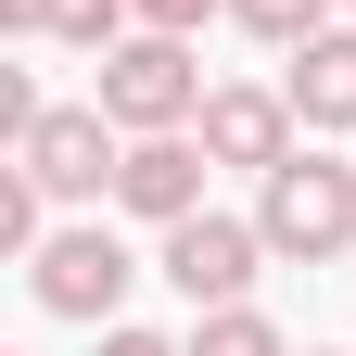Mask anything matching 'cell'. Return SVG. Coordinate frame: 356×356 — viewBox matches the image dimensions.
<instances>
[{
    "label": "cell",
    "instance_id": "obj_1",
    "mask_svg": "<svg viewBox=\"0 0 356 356\" xmlns=\"http://www.w3.org/2000/svg\"><path fill=\"white\" fill-rule=\"evenodd\" d=\"M254 229H267V254H280V267H331V254H356V165L318 153V140H293L280 165L254 178Z\"/></svg>",
    "mask_w": 356,
    "mask_h": 356
},
{
    "label": "cell",
    "instance_id": "obj_2",
    "mask_svg": "<svg viewBox=\"0 0 356 356\" xmlns=\"http://www.w3.org/2000/svg\"><path fill=\"white\" fill-rule=\"evenodd\" d=\"M89 102H102L127 140H140V127H191V115H204V64H191V38L127 26L115 51H102V76H89Z\"/></svg>",
    "mask_w": 356,
    "mask_h": 356
},
{
    "label": "cell",
    "instance_id": "obj_3",
    "mask_svg": "<svg viewBox=\"0 0 356 356\" xmlns=\"http://www.w3.org/2000/svg\"><path fill=\"white\" fill-rule=\"evenodd\" d=\"M127 280H140V254H127L102 216H76V229H51V242L26 254V293H38V318H76V331H115Z\"/></svg>",
    "mask_w": 356,
    "mask_h": 356
},
{
    "label": "cell",
    "instance_id": "obj_4",
    "mask_svg": "<svg viewBox=\"0 0 356 356\" xmlns=\"http://www.w3.org/2000/svg\"><path fill=\"white\" fill-rule=\"evenodd\" d=\"M13 165H26L51 204H115L127 127H115L102 102H38V115H26V140H13Z\"/></svg>",
    "mask_w": 356,
    "mask_h": 356
},
{
    "label": "cell",
    "instance_id": "obj_5",
    "mask_svg": "<svg viewBox=\"0 0 356 356\" xmlns=\"http://www.w3.org/2000/svg\"><path fill=\"white\" fill-rule=\"evenodd\" d=\"M153 267H165V293H178V305H242V293H254V267H267V229H254V216L191 204L178 229H153Z\"/></svg>",
    "mask_w": 356,
    "mask_h": 356
},
{
    "label": "cell",
    "instance_id": "obj_6",
    "mask_svg": "<svg viewBox=\"0 0 356 356\" xmlns=\"http://www.w3.org/2000/svg\"><path fill=\"white\" fill-rule=\"evenodd\" d=\"M204 127H140V140H127V165H115V204L140 216V229H178V216L204 204Z\"/></svg>",
    "mask_w": 356,
    "mask_h": 356
},
{
    "label": "cell",
    "instance_id": "obj_7",
    "mask_svg": "<svg viewBox=\"0 0 356 356\" xmlns=\"http://www.w3.org/2000/svg\"><path fill=\"white\" fill-rule=\"evenodd\" d=\"M191 127H204V153H216V165L267 178V165L293 153V127H305V115H293V89H254V76H229V89H204V115H191Z\"/></svg>",
    "mask_w": 356,
    "mask_h": 356
},
{
    "label": "cell",
    "instance_id": "obj_8",
    "mask_svg": "<svg viewBox=\"0 0 356 356\" xmlns=\"http://www.w3.org/2000/svg\"><path fill=\"white\" fill-rule=\"evenodd\" d=\"M280 89H293L305 140H356V26H318V38L280 64Z\"/></svg>",
    "mask_w": 356,
    "mask_h": 356
},
{
    "label": "cell",
    "instance_id": "obj_9",
    "mask_svg": "<svg viewBox=\"0 0 356 356\" xmlns=\"http://www.w3.org/2000/svg\"><path fill=\"white\" fill-rule=\"evenodd\" d=\"M191 356H293L280 343V318H267V305L242 293V305H191V331H178Z\"/></svg>",
    "mask_w": 356,
    "mask_h": 356
},
{
    "label": "cell",
    "instance_id": "obj_10",
    "mask_svg": "<svg viewBox=\"0 0 356 356\" xmlns=\"http://www.w3.org/2000/svg\"><path fill=\"white\" fill-rule=\"evenodd\" d=\"M229 26H242V38H267V51H305V38L331 26V0H229Z\"/></svg>",
    "mask_w": 356,
    "mask_h": 356
},
{
    "label": "cell",
    "instance_id": "obj_11",
    "mask_svg": "<svg viewBox=\"0 0 356 356\" xmlns=\"http://www.w3.org/2000/svg\"><path fill=\"white\" fill-rule=\"evenodd\" d=\"M127 26H140V0H51V38H64V51H115Z\"/></svg>",
    "mask_w": 356,
    "mask_h": 356
},
{
    "label": "cell",
    "instance_id": "obj_12",
    "mask_svg": "<svg viewBox=\"0 0 356 356\" xmlns=\"http://www.w3.org/2000/svg\"><path fill=\"white\" fill-rule=\"evenodd\" d=\"M216 13H229V0H140V26H165V38H204Z\"/></svg>",
    "mask_w": 356,
    "mask_h": 356
},
{
    "label": "cell",
    "instance_id": "obj_13",
    "mask_svg": "<svg viewBox=\"0 0 356 356\" xmlns=\"http://www.w3.org/2000/svg\"><path fill=\"white\" fill-rule=\"evenodd\" d=\"M102 356H191V343H165V331H140V318H115V331H102Z\"/></svg>",
    "mask_w": 356,
    "mask_h": 356
},
{
    "label": "cell",
    "instance_id": "obj_14",
    "mask_svg": "<svg viewBox=\"0 0 356 356\" xmlns=\"http://www.w3.org/2000/svg\"><path fill=\"white\" fill-rule=\"evenodd\" d=\"M0 38H51V0H0Z\"/></svg>",
    "mask_w": 356,
    "mask_h": 356
},
{
    "label": "cell",
    "instance_id": "obj_15",
    "mask_svg": "<svg viewBox=\"0 0 356 356\" xmlns=\"http://www.w3.org/2000/svg\"><path fill=\"white\" fill-rule=\"evenodd\" d=\"M318 356H343V343H318Z\"/></svg>",
    "mask_w": 356,
    "mask_h": 356
}]
</instances>
